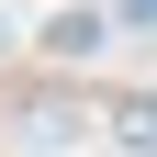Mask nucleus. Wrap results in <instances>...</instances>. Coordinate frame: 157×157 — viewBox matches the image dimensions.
I'll use <instances>...</instances> for the list:
<instances>
[{
	"label": "nucleus",
	"instance_id": "3",
	"mask_svg": "<svg viewBox=\"0 0 157 157\" xmlns=\"http://www.w3.org/2000/svg\"><path fill=\"white\" fill-rule=\"evenodd\" d=\"M124 11H135V23H157V0H124Z\"/></svg>",
	"mask_w": 157,
	"mask_h": 157
},
{
	"label": "nucleus",
	"instance_id": "1",
	"mask_svg": "<svg viewBox=\"0 0 157 157\" xmlns=\"http://www.w3.org/2000/svg\"><path fill=\"white\" fill-rule=\"evenodd\" d=\"M34 45H45V56H56V67H90V56H101V45H112V11H90V0H78V11H56V23H45V34H34Z\"/></svg>",
	"mask_w": 157,
	"mask_h": 157
},
{
	"label": "nucleus",
	"instance_id": "2",
	"mask_svg": "<svg viewBox=\"0 0 157 157\" xmlns=\"http://www.w3.org/2000/svg\"><path fill=\"white\" fill-rule=\"evenodd\" d=\"M101 124L124 135L135 157H157V90H112V101H101Z\"/></svg>",
	"mask_w": 157,
	"mask_h": 157
}]
</instances>
